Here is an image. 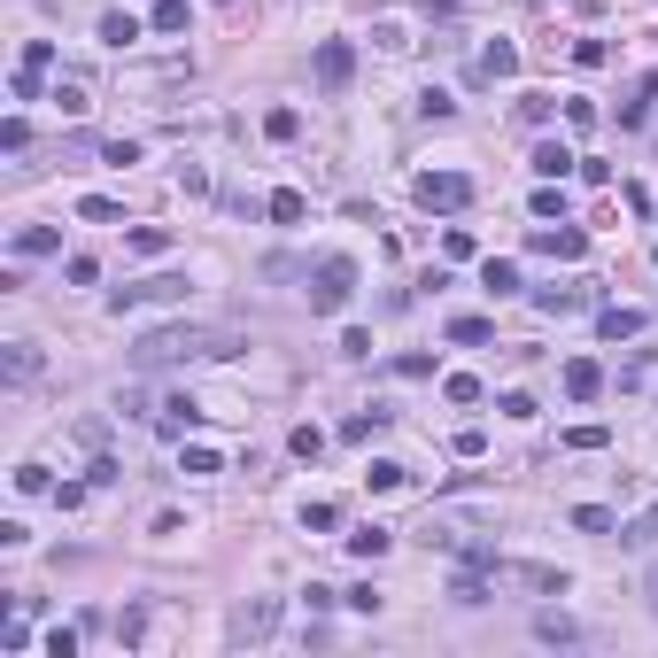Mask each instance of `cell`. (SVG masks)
<instances>
[{
    "instance_id": "cell-19",
    "label": "cell",
    "mask_w": 658,
    "mask_h": 658,
    "mask_svg": "<svg viewBox=\"0 0 658 658\" xmlns=\"http://www.w3.org/2000/svg\"><path fill=\"white\" fill-rule=\"evenodd\" d=\"M388 550H395V527H357V535H349V558H364V566L388 558Z\"/></svg>"
},
{
    "instance_id": "cell-30",
    "label": "cell",
    "mask_w": 658,
    "mask_h": 658,
    "mask_svg": "<svg viewBox=\"0 0 658 658\" xmlns=\"http://www.w3.org/2000/svg\"><path fill=\"white\" fill-rule=\"evenodd\" d=\"M651 93H658V78H643V86H635L628 101H620V124H628V132H635L643 117H651Z\"/></svg>"
},
{
    "instance_id": "cell-37",
    "label": "cell",
    "mask_w": 658,
    "mask_h": 658,
    "mask_svg": "<svg viewBox=\"0 0 658 658\" xmlns=\"http://www.w3.org/2000/svg\"><path fill=\"white\" fill-rule=\"evenodd\" d=\"M55 101H62V117H86V109H93V101H86V86H78V78H62V86H55Z\"/></svg>"
},
{
    "instance_id": "cell-8",
    "label": "cell",
    "mask_w": 658,
    "mask_h": 658,
    "mask_svg": "<svg viewBox=\"0 0 658 658\" xmlns=\"http://www.w3.org/2000/svg\"><path fill=\"white\" fill-rule=\"evenodd\" d=\"M47 70H55V39H31L24 47V62H16V101H39V78H47Z\"/></svg>"
},
{
    "instance_id": "cell-5",
    "label": "cell",
    "mask_w": 658,
    "mask_h": 658,
    "mask_svg": "<svg viewBox=\"0 0 658 658\" xmlns=\"http://www.w3.org/2000/svg\"><path fill=\"white\" fill-rule=\"evenodd\" d=\"M186 295V279L179 271H155V279H132V287H109V310H148V302H179Z\"/></svg>"
},
{
    "instance_id": "cell-6",
    "label": "cell",
    "mask_w": 658,
    "mask_h": 658,
    "mask_svg": "<svg viewBox=\"0 0 658 658\" xmlns=\"http://www.w3.org/2000/svg\"><path fill=\"white\" fill-rule=\"evenodd\" d=\"M527 248H535V256H558V264H581V256H589V233L558 217V225H535V233H527Z\"/></svg>"
},
{
    "instance_id": "cell-14",
    "label": "cell",
    "mask_w": 658,
    "mask_h": 658,
    "mask_svg": "<svg viewBox=\"0 0 658 658\" xmlns=\"http://www.w3.org/2000/svg\"><path fill=\"white\" fill-rule=\"evenodd\" d=\"M0 372H8V388H31V380H39V349H31V341H8V349H0Z\"/></svg>"
},
{
    "instance_id": "cell-44",
    "label": "cell",
    "mask_w": 658,
    "mask_h": 658,
    "mask_svg": "<svg viewBox=\"0 0 658 658\" xmlns=\"http://www.w3.org/2000/svg\"><path fill=\"white\" fill-rule=\"evenodd\" d=\"M78 635H86V628H55V635H47V658H78Z\"/></svg>"
},
{
    "instance_id": "cell-4",
    "label": "cell",
    "mask_w": 658,
    "mask_h": 658,
    "mask_svg": "<svg viewBox=\"0 0 658 658\" xmlns=\"http://www.w3.org/2000/svg\"><path fill=\"white\" fill-rule=\"evenodd\" d=\"M411 194H419V210L449 217V210H465V202H473V179H465V171H419Z\"/></svg>"
},
{
    "instance_id": "cell-26",
    "label": "cell",
    "mask_w": 658,
    "mask_h": 658,
    "mask_svg": "<svg viewBox=\"0 0 658 658\" xmlns=\"http://www.w3.org/2000/svg\"><path fill=\"white\" fill-rule=\"evenodd\" d=\"M573 527H581V535H620V519L604 504H573Z\"/></svg>"
},
{
    "instance_id": "cell-40",
    "label": "cell",
    "mask_w": 658,
    "mask_h": 658,
    "mask_svg": "<svg viewBox=\"0 0 658 658\" xmlns=\"http://www.w3.org/2000/svg\"><path fill=\"white\" fill-rule=\"evenodd\" d=\"M0 148L24 155V148H31V124H24V117H8V124H0Z\"/></svg>"
},
{
    "instance_id": "cell-2",
    "label": "cell",
    "mask_w": 658,
    "mask_h": 658,
    "mask_svg": "<svg viewBox=\"0 0 658 658\" xmlns=\"http://www.w3.org/2000/svg\"><path fill=\"white\" fill-rule=\"evenodd\" d=\"M271 628H279V597H240L233 620H225V643H233V651H256V643H271Z\"/></svg>"
},
{
    "instance_id": "cell-18",
    "label": "cell",
    "mask_w": 658,
    "mask_h": 658,
    "mask_svg": "<svg viewBox=\"0 0 658 658\" xmlns=\"http://www.w3.org/2000/svg\"><path fill=\"white\" fill-rule=\"evenodd\" d=\"M55 248H62L55 225H16V256H24V264H31V256H55Z\"/></svg>"
},
{
    "instance_id": "cell-42",
    "label": "cell",
    "mask_w": 658,
    "mask_h": 658,
    "mask_svg": "<svg viewBox=\"0 0 658 658\" xmlns=\"http://www.w3.org/2000/svg\"><path fill=\"white\" fill-rule=\"evenodd\" d=\"M8 480H16V496H39V488H47V465H16Z\"/></svg>"
},
{
    "instance_id": "cell-13",
    "label": "cell",
    "mask_w": 658,
    "mask_h": 658,
    "mask_svg": "<svg viewBox=\"0 0 658 658\" xmlns=\"http://www.w3.org/2000/svg\"><path fill=\"white\" fill-rule=\"evenodd\" d=\"M566 395H573V403H597V395H604V364L597 357H573L566 364Z\"/></svg>"
},
{
    "instance_id": "cell-27",
    "label": "cell",
    "mask_w": 658,
    "mask_h": 658,
    "mask_svg": "<svg viewBox=\"0 0 658 658\" xmlns=\"http://www.w3.org/2000/svg\"><path fill=\"white\" fill-rule=\"evenodd\" d=\"M124 248H132V256H163V248H171V233H163V225H132V233H124Z\"/></svg>"
},
{
    "instance_id": "cell-24",
    "label": "cell",
    "mask_w": 658,
    "mask_h": 658,
    "mask_svg": "<svg viewBox=\"0 0 658 658\" xmlns=\"http://www.w3.org/2000/svg\"><path fill=\"white\" fill-rule=\"evenodd\" d=\"M449 341H457V349H488L496 326H488V318H449Z\"/></svg>"
},
{
    "instance_id": "cell-34",
    "label": "cell",
    "mask_w": 658,
    "mask_h": 658,
    "mask_svg": "<svg viewBox=\"0 0 658 658\" xmlns=\"http://www.w3.org/2000/svg\"><path fill=\"white\" fill-rule=\"evenodd\" d=\"M388 372H395V380H434V357H426V349H403Z\"/></svg>"
},
{
    "instance_id": "cell-35",
    "label": "cell",
    "mask_w": 658,
    "mask_h": 658,
    "mask_svg": "<svg viewBox=\"0 0 658 658\" xmlns=\"http://www.w3.org/2000/svg\"><path fill=\"white\" fill-rule=\"evenodd\" d=\"M302 132V109H264V140H295Z\"/></svg>"
},
{
    "instance_id": "cell-7",
    "label": "cell",
    "mask_w": 658,
    "mask_h": 658,
    "mask_svg": "<svg viewBox=\"0 0 658 658\" xmlns=\"http://www.w3.org/2000/svg\"><path fill=\"white\" fill-rule=\"evenodd\" d=\"M310 70H318V86H326V93H341L349 78H357V47H349V39H318Z\"/></svg>"
},
{
    "instance_id": "cell-50",
    "label": "cell",
    "mask_w": 658,
    "mask_h": 658,
    "mask_svg": "<svg viewBox=\"0 0 658 658\" xmlns=\"http://www.w3.org/2000/svg\"><path fill=\"white\" fill-rule=\"evenodd\" d=\"M217 8H233V0H217Z\"/></svg>"
},
{
    "instance_id": "cell-21",
    "label": "cell",
    "mask_w": 658,
    "mask_h": 658,
    "mask_svg": "<svg viewBox=\"0 0 658 658\" xmlns=\"http://www.w3.org/2000/svg\"><path fill=\"white\" fill-rule=\"evenodd\" d=\"M140 16H124V8H109V16H101V47H132V39H140Z\"/></svg>"
},
{
    "instance_id": "cell-45",
    "label": "cell",
    "mask_w": 658,
    "mask_h": 658,
    "mask_svg": "<svg viewBox=\"0 0 658 658\" xmlns=\"http://www.w3.org/2000/svg\"><path fill=\"white\" fill-rule=\"evenodd\" d=\"M496 411H504V419H535V395L511 388V395H496Z\"/></svg>"
},
{
    "instance_id": "cell-29",
    "label": "cell",
    "mask_w": 658,
    "mask_h": 658,
    "mask_svg": "<svg viewBox=\"0 0 658 658\" xmlns=\"http://www.w3.org/2000/svg\"><path fill=\"white\" fill-rule=\"evenodd\" d=\"M535 635L542 643H581V628H573L566 612H535Z\"/></svg>"
},
{
    "instance_id": "cell-10",
    "label": "cell",
    "mask_w": 658,
    "mask_h": 658,
    "mask_svg": "<svg viewBox=\"0 0 658 658\" xmlns=\"http://www.w3.org/2000/svg\"><path fill=\"white\" fill-rule=\"evenodd\" d=\"M194 426H202V403H194V395H163V403H155V434H194Z\"/></svg>"
},
{
    "instance_id": "cell-43",
    "label": "cell",
    "mask_w": 658,
    "mask_h": 658,
    "mask_svg": "<svg viewBox=\"0 0 658 658\" xmlns=\"http://www.w3.org/2000/svg\"><path fill=\"white\" fill-rule=\"evenodd\" d=\"M604 442H612L604 426H566V449H604Z\"/></svg>"
},
{
    "instance_id": "cell-11",
    "label": "cell",
    "mask_w": 658,
    "mask_h": 658,
    "mask_svg": "<svg viewBox=\"0 0 658 658\" xmlns=\"http://www.w3.org/2000/svg\"><path fill=\"white\" fill-rule=\"evenodd\" d=\"M388 426H395V411H388V403H364L357 419L341 426V442H349V449H364V442H380V434H388Z\"/></svg>"
},
{
    "instance_id": "cell-51",
    "label": "cell",
    "mask_w": 658,
    "mask_h": 658,
    "mask_svg": "<svg viewBox=\"0 0 658 658\" xmlns=\"http://www.w3.org/2000/svg\"><path fill=\"white\" fill-rule=\"evenodd\" d=\"M651 264H658V248H651Z\"/></svg>"
},
{
    "instance_id": "cell-47",
    "label": "cell",
    "mask_w": 658,
    "mask_h": 658,
    "mask_svg": "<svg viewBox=\"0 0 658 658\" xmlns=\"http://www.w3.org/2000/svg\"><path fill=\"white\" fill-rule=\"evenodd\" d=\"M101 155H109V163L124 171V163H140V140H101Z\"/></svg>"
},
{
    "instance_id": "cell-41",
    "label": "cell",
    "mask_w": 658,
    "mask_h": 658,
    "mask_svg": "<svg viewBox=\"0 0 658 658\" xmlns=\"http://www.w3.org/2000/svg\"><path fill=\"white\" fill-rule=\"evenodd\" d=\"M604 55H612L604 39H573V62H581V70H604Z\"/></svg>"
},
{
    "instance_id": "cell-23",
    "label": "cell",
    "mask_w": 658,
    "mask_h": 658,
    "mask_svg": "<svg viewBox=\"0 0 658 658\" xmlns=\"http://www.w3.org/2000/svg\"><path fill=\"white\" fill-rule=\"evenodd\" d=\"M333 527H341V504L310 496V504H302V535H333Z\"/></svg>"
},
{
    "instance_id": "cell-15",
    "label": "cell",
    "mask_w": 658,
    "mask_h": 658,
    "mask_svg": "<svg viewBox=\"0 0 658 658\" xmlns=\"http://www.w3.org/2000/svg\"><path fill=\"white\" fill-rule=\"evenodd\" d=\"M535 310L542 318H573V310H589V287H535Z\"/></svg>"
},
{
    "instance_id": "cell-32",
    "label": "cell",
    "mask_w": 658,
    "mask_h": 658,
    "mask_svg": "<svg viewBox=\"0 0 658 658\" xmlns=\"http://www.w3.org/2000/svg\"><path fill=\"white\" fill-rule=\"evenodd\" d=\"M264 210H271V217H279V225H302V210H310V202H302L295 186H279V194H271Z\"/></svg>"
},
{
    "instance_id": "cell-22",
    "label": "cell",
    "mask_w": 658,
    "mask_h": 658,
    "mask_svg": "<svg viewBox=\"0 0 658 658\" xmlns=\"http://www.w3.org/2000/svg\"><path fill=\"white\" fill-rule=\"evenodd\" d=\"M449 597H457V604H488V566H457Z\"/></svg>"
},
{
    "instance_id": "cell-17",
    "label": "cell",
    "mask_w": 658,
    "mask_h": 658,
    "mask_svg": "<svg viewBox=\"0 0 658 658\" xmlns=\"http://www.w3.org/2000/svg\"><path fill=\"white\" fill-rule=\"evenodd\" d=\"M566 171H581V155L558 148V140H542V148H535V179H566Z\"/></svg>"
},
{
    "instance_id": "cell-3",
    "label": "cell",
    "mask_w": 658,
    "mask_h": 658,
    "mask_svg": "<svg viewBox=\"0 0 658 658\" xmlns=\"http://www.w3.org/2000/svg\"><path fill=\"white\" fill-rule=\"evenodd\" d=\"M349 295H357V264L349 256H318V271H310V310H349Z\"/></svg>"
},
{
    "instance_id": "cell-1",
    "label": "cell",
    "mask_w": 658,
    "mask_h": 658,
    "mask_svg": "<svg viewBox=\"0 0 658 658\" xmlns=\"http://www.w3.org/2000/svg\"><path fill=\"white\" fill-rule=\"evenodd\" d=\"M248 341H240L233 326H148L140 341H132V372L148 380V372H179V364H225V357H240Z\"/></svg>"
},
{
    "instance_id": "cell-12",
    "label": "cell",
    "mask_w": 658,
    "mask_h": 658,
    "mask_svg": "<svg viewBox=\"0 0 658 658\" xmlns=\"http://www.w3.org/2000/svg\"><path fill=\"white\" fill-rule=\"evenodd\" d=\"M643 326H651V318H643V310H628V302H604V310H597V333H604V341H635Z\"/></svg>"
},
{
    "instance_id": "cell-48",
    "label": "cell",
    "mask_w": 658,
    "mask_h": 658,
    "mask_svg": "<svg viewBox=\"0 0 658 658\" xmlns=\"http://www.w3.org/2000/svg\"><path fill=\"white\" fill-rule=\"evenodd\" d=\"M62 271H70V287H93V279H101V264H93V256H70Z\"/></svg>"
},
{
    "instance_id": "cell-25",
    "label": "cell",
    "mask_w": 658,
    "mask_h": 658,
    "mask_svg": "<svg viewBox=\"0 0 658 658\" xmlns=\"http://www.w3.org/2000/svg\"><path fill=\"white\" fill-rule=\"evenodd\" d=\"M78 217H86V225H124V202H109V194H78Z\"/></svg>"
},
{
    "instance_id": "cell-33",
    "label": "cell",
    "mask_w": 658,
    "mask_h": 658,
    "mask_svg": "<svg viewBox=\"0 0 658 658\" xmlns=\"http://www.w3.org/2000/svg\"><path fill=\"white\" fill-rule=\"evenodd\" d=\"M287 449H295L302 465H318V457H326V434H318V426H295V434H287Z\"/></svg>"
},
{
    "instance_id": "cell-9",
    "label": "cell",
    "mask_w": 658,
    "mask_h": 658,
    "mask_svg": "<svg viewBox=\"0 0 658 658\" xmlns=\"http://www.w3.org/2000/svg\"><path fill=\"white\" fill-rule=\"evenodd\" d=\"M496 78H519V47L511 39H488L473 55V86H496Z\"/></svg>"
},
{
    "instance_id": "cell-36",
    "label": "cell",
    "mask_w": 658,
    "mask_h": 658,
    "mask_svg": "<svg viewBox=\"0 0 658 658\" xmlns=\"http://www.w3.org/2000/svg\"><path fill=\"white\" fill-rule=\"evenodd\" d=\"M419 117H426V124H449V117H457V101H449L442 86H426V93H419Z\"/></svg>"
},
{
    "instance_id": "cell-49",
    "label": "cell",
    "mask_w": 658,
    "mask_h": 658,
    "mask_svg": "<svg viewBox=\"0 0 658 658\" xmlns=\"http://www.w3.org/2000/svg\"><path fill=\"white\" fill-rule=\"evenodd\" d=\"M643 604L658 612V558H651V573H643Z\"/></svg>"
},
{
    "instance_id": "cell-31",
    "label": "cell",
    "mask_w": 658,
    "mask_h": 658,
    "mask_svg": "<svg viewBox=\"0 0 658 658\" xmlns=\"http://www.w3.org/2000/svg\"><path fill=\"white\" fill-rule=\"evenodd\" d=\"M179 473H225V457H217V449H202V442H186V449H179Z\"/></svg>"
},
{
    "instance_id": "cell-38",
    "label": "cell",
    "mask_w": 658,
    "mask_h": 658,
    "mask_svg": "<svg viewBox=\"0 0 658 658\" xmlns=\"http://www.w3.org/2000/svg\"><path fill=\"white\" fill-rule=\"evenodd\" d=\"M148 24H155V31H186V0H155Z\"/></svg>"
},
{
    "instance_id": "cell-20",
    "label": "cell",
    "mask_w": 658,
    "mask_h": 658,
    "mask_svg": "<svg viewBox=\"0 0 658 658\" xmlns=\"http://www.w3.org/2000/svg\"><path fill=\"white\" fill-rule=\"evenodd\" d=\"M620 550H658V504L643 519H620Z\"/></svg>"
},
{
    "instance_id": "cell-16",
    "label": "cell",
    "mask_w": 658,
    "mask_h": 658,
    "mask_svg": "<svg viewBox=\"0 0 658 658\" xmlns=\"http://www.w3.org/2000/svg\"><path fill=\"white\" fill-rule=\"evenodd\" d=\"M480 287H488L496 302L519 295V264H511V256H488V264H480Z\"/></svg>"
},
{
    "instance_id": "cell-39",
    "label": "cell",
    "mask_w": 658,
    "mask_h": 658,
    "mask_svg": "<svg viewBox=\"0 0 658 658\" xmlns=\"http://www.w3.org/2000/svg\"><path fill=\"white\" fill-rule=\"evenodd\" d=\"M442 395H449V403H480V380H473V372H449Z\"/></svg>"
},
{
    "instance_id": "cell-46",
    "label": "cell",
    "mask_w": 658,
    "mask_h": 658,
    "mask_svg": "<svg viewBox=\"0 0 658 658\" xmlns=\"http://www.w3.org/2000/svg\"><path fill=\"white\" fill-rule=\"evenodd\" d=\"M0 651H31V628H24V612H16L8 628H0Z\"/></svg>"
},
{
    "instance_id": "cell-28",
    "label": "cell",
    "mask_w": 658,
    "mask_h": 658,
    "mask_svg": "<svg viewBox=\"0 0 658 658\" xmlns=\"http://www.w3.org/2000/svg\"><path fill=\"white\" fill-rule=\"evenodd\" d=\"M364 480L388 496V488H403V480H411V465H395V457H372V465H364Z\"/></svg>"
}]
</instances>
